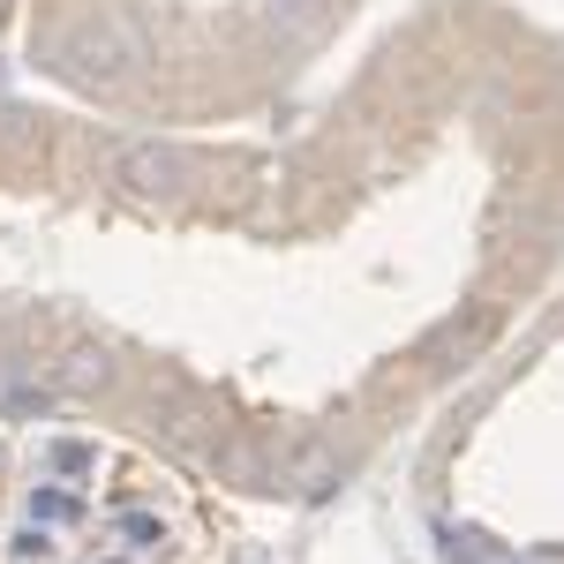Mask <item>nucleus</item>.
<instances>
[{
  "label": "nucleus",
  "instance_id": "f257e3e1",
  "mask_svg": "<svg viewBox=\"0 0 564 564\" xmlns=\"http://www.w3.org/2000/svg\"><path fill=\"white\" fill-rule=\"evenodd\" d=\"M129 61H135V39L121 23H84V31L68 39V68H76V76H121Z\"/></svg>",
  "mask_w": 564,
  "mask_h": 564
},
{
  "label": "nucleus",
  "instance_id": "f03ea898",
  "mask_svg": "<svg viewBox=\"0 0 564 564\" xmlns=\"http://www.w3.org/2000/svg\"><path fill=\"white\" fill-rule=\"evenodd\" d=\"M121 174H129L135 188H166V181L181 174V159L159 151V143H135V151H121Z\"/></svg>",
  "mask_w": 564,
  "mask_h": 564
}]
</instances>
